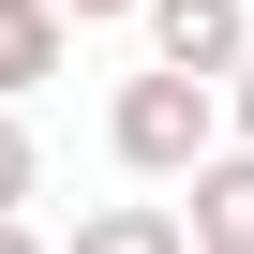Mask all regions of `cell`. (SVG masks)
Masks as SVG:
<instances>
[{"label":"cell","mask_w":254,"mask_h":254,"mask_svg":"<svg viewBox=\"0 0 254 254\" xmlns=\"http://www.w3.org/2000/svg\"><path fill=\"white\" fill-rule=\"evenodd\" d=\"M60 60H75V15L60 0H0V105H30Z\"/></svg>","instance_id":"3"},{"label":"cell","mask_w":254,"mask_h":254,"mask_svg":"<svg viewBox=\"0 0 254 254\" xmlns=\"http://www.w3.org/2000/svg\"><path fill=\"white\" fill-rule=\"evenodd\" d=\"M105 150H120V180H194L224 150V75H180V60L120 75L105 90Z\"/></svg>","instance_id":"1"},{"label":"cell","mask_w":254,"mask_h":254,"mask_svg":"<svg viewBox=\"0 0 254 254\" xmlns=\"http://www.w3.org/2000/svg\"><path fill=\"white\" fill-rule=\"evenodd\" d=\"M239 254H254V239H239Z\"/></svg>","instance_id":"10"},{"label":"cell","mask_w":254,"mask_h":254,"mask_svg":"<svg viewBox=\"0 0 254 254\" xmlns=\"http://www.w3.org/2000/svg\"><path fill=\"white\" fill-rule=\"evenodd\" d=\"M180 194H194V254H239V239H254V150H239V135H224Z\"/></svg>","instance_id":"5"},{"label":"cell","mask_w":254,"mask_h":254,"mask_svg":"<svg viewBox=\"0 0 254 254\" xmlns=\"http://www.w3.org/2000/svg\"><path fill=\"white\" fill-rule=\"evenodd\" d=\"M224 135H239V150H254V60H239V75H224Z\"/></svg>","instance_id":"7"},{"label":"cell","mask_w":254,"mask_h":254,"mask_svg":"<svg viewBox=\"0 0 254 254\" xmlns=\"http://www.w3.org/2000/svg\"><path fill=\"white\" fill-rule=\"evenodd\" d=\"M60 15H75V30H120V15H150V0H60Z\"/></svg>","instance_id":"8"},{"label":"cell","mask_w":254,"mask_h":254,"mask_svg":"<svg viewBox=\"0 0 254 254\" xmlns=\"http://www.w3.org/2000/svg\"><path fill=\"white\" fill-rule=\"evenodd\" d=\"M150 60H180V75H239L254 60V15H239V0H150Z\"/></svg>","instance_id":"2"},{"label":"cell","mask_w":254,"mask_h":254,"mask_svg":"<svg viewBox=\"0 0 254 254\" xmlns=\"http://www.w3.org/2000/svg\"><path fill=\"white\" fill-rule=\"evenodd\" d=\"M60 254H194V209H165V194H105Z\"/></svg>","instance_id":"4"},{"label":"cell","mask_w":254,"mask_h":254,"mask_svg":"<svg viewBox=\"0 0 254 254\" xmlns=\"http://www.w3.org/2000/svg\"><path fill=\"white\" fill-rule=\"evenodd\" d=\"M0 254H60V239H30V209H0Z\"/></svg>","instance_id":"9"},{"label":"cell","mask_w":254,"mask_h":254,"mask_svg":"<svg viewBox=\"0 0 254 254\" xmlns=\"http://www.w3.org/2000/svg\"><path fill=\"white\" fill-rule=\"evenodd\" d=\"M45 194V150H30V105H0V209Z\"/></svg>","instance_id":"6"}]
</instances>
